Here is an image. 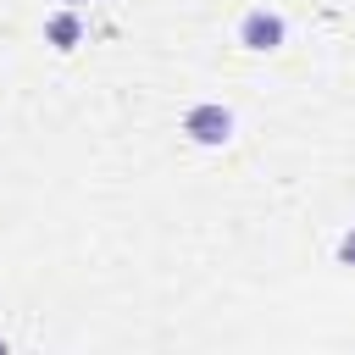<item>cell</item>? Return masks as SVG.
<instances>
[{
	"label": "cell",
	"mask_w": 355,
	"mask_h": 355,
	"mask_svg": "<svg viewBox=\"0 0 355 355\" xmlns=\"http://www.w3.org/2000/svg\"><path fill=\"white\" fill-rule=\"evenodd\" d=\"M283 39H288V22H283L277 11H266V6L244 11V22H239V44H244V50H261V55H266V50H277Z\"/></svg>",
	"instance_id": "2"
},
{
	"label": "cell",
	"mask_w": 355,
	"mask_h": 355,
	"mask_svg": "<svg viewBox=\"0 0 355 355\" xmlns=\"http://www.w3.org/2000/svg\"><path fill=\"white\" fill-rule=\"evenodd\" d=\"M183 133H189L194 144L216 150V144H227V139H233V111H227V105H216V100L189 105V111H183Z\"/></svg>",
	"instance_id": "1"
},
{
	"label": "cell",
	"mask_w": 355,
	"mask_h": 355,
	"mask_svg": "<svg viewBox=\"0 0 355 355\" xmlns=\"http://www.w3.org/2000/svg\"><path fill=\"white\" fill-rule=\"evenodd\" d=\"M44 39H50L55 50H78V44H83V17H78V6L50 11V17H44Z\"/></svg>",
	"instance_id": "3"
},
{
	"label": "cell",
	"mask_w": 355,
	"mask_h": 355,
	"mask_svg": "<svg viewBox=\"0 0 355 355\" xmlns=\"http://www.w3.org/2000/svg\"><path fill=\"white\" fill-rule=\"evenodd\" d=\"M338 261H344V266H355V227L344 233V244H338Z\"/></svg>",
	"instance_id": "4"
},
{
	"label": "cell",
	"mask_w": 355,
	"mask_h": 355,
	"mask_svg": "<svg viewBox=\"0 0 355 355\" xmlns=\"http://www.w3.org/2000/svg\"><path fill=\"white\" fill-rule=\"evenodd\" d=\"M61 6H89V0H61Z\"/></svg>",
	"instance_id": "5"
}]
</instances>
